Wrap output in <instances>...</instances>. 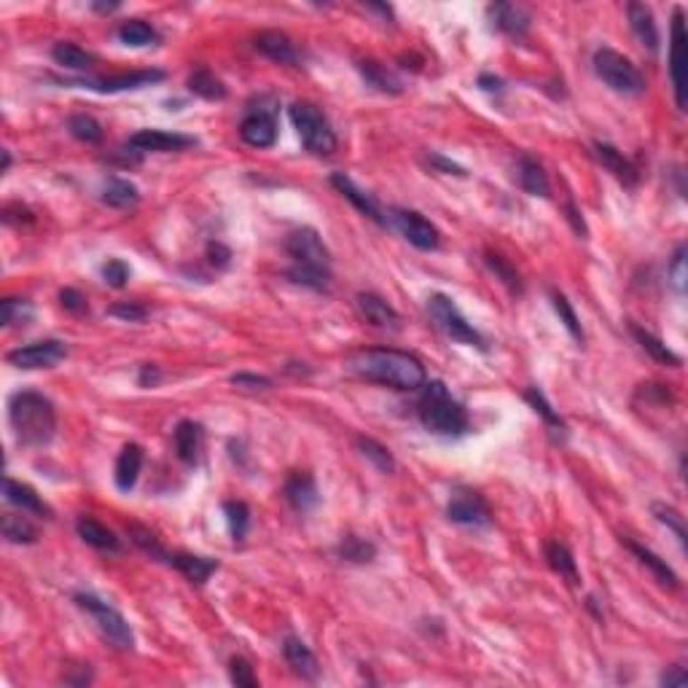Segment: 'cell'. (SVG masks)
Here are the masks:
<instances>
[{
  "mask_svg": "<svg viewBox=\"0 0 688 688\" xmlns=\"http://www.w3.org/2000/svg\"><path fill=\"white\" fill-rule=\"evenodd\" d=\"M285 250L297 264H307V266H320L328 269L331 266V253L323 245L320 234L310 226H302L297 232H290L285 240Z\"/></svg>",
  "mask_w": 688,
  "mask_h": 688,
  "instance_id": "10",
  "label": "cell"
},
{
  "mask_svg": "<svg viewBox=\"0 0 688 688\" xmlns=\"http://www.w3.org/2000/svg\"><path fill=\"white\" fill-rule=\"evenodd\" d=\"M229 677H232V683L240 685V688H256V685H258V677H256L250 661L242 659V656H234V659L229 661Z\"/></svg>",
  "mask_w": 688,
  "mask_h": 688,
  "instance_id": "49",
  "label": "cell"
},
{
  "mask_svg": "<svg viewBox=\"0 0 688 688\" xmlns=\"http://www.w3.org/2000/svg\"><path fill=\"white\" fill-rule=\"evenodd\" d=\"M431 164H433V167H439V170H444L447 175L465 178V170H463L460 164H455V162H449V159H444V156H439V154H431Z\"/></svg>",
  "mask_w": 688,
  "mask_h": 688,
  "instance_id": "57",
  "label": "cell"
},
{
  "mask_svg": "<svg viewBox=\"0 0 688 688\" xmlns=\"http://www.w3.org/2000/svg\"><path fill=\"white\" fill-rule=\"evenodd\" d=\"M67 355V347L65 342L59 339H41V342H33V344H25V347H17L6 355V360L17 368H49V366H57L59 360H65Z\"/></svg>",
  "mask_w": 688,
  "mask_h": 688,
  "instance_id": "11",
  "label": "cell"
},
{
  "mask_svg": "<svg viewBox=\"0 0 688 688\" xmlns=\"http://www.w3.org/2000/svg\"><path fill=\"white\" fill-rule=\"evenodd\" d=\"M108 315L122 318V320H127V323H140V320L148 318V307L140 304V302H122V304H114V307L108 310Z\"/></svg>",
  "mask_w": 688,
  "mask_h": 688,
  "instance_id": "50",
  "label": "cell"
},
{
  "mask_svg": "<svg viewBox=\"0 0 688 688\" xmlns=\"http://www.w3.org/2000/svg\"><path fill=\"white\" fill-rule=\"evenodd\" d=\"M651 511H653V517H656L664 527H669V530L675 533V538L685 546V522H683V517H680L672 506H667V503H653Z\"/></svg>",
  "mask_w": 688,
  "mask_h": 688,
  "instance_id": "47",
  "label": "cell"
},
{
  "mask_svg": "<svg viewBox=\"0 0 688 688\" xmlns=\"http://www.w3.org/2000/svg\"><path fill=\"white\" fill-rule=\"evenodd\" d=\"M417 412H420V423L433 436L460 439L471 428L465 407L452 399V392L447 390L444 382H425L423 384V396H420Z\"/></svg>",
  "mask_w": 688,
  "mask_h": 688,
  "instance_id": "3",
  "label": "cell"
},
{
  "mask_svg": "<svg viewBox=\"0 0 688 688\" xmlns=\"http://www.w3.org/2000/svg\"><path fill=\"white\" fill-rule=\"evenodd\" d=\"M282 656H285L288 667L297 672L299 677H304V680H315V677L320 675V667H318L315 653H312V651L307 648V643L299 640V637H293V635L285 637V643H282Z\"/></svg>",
  "mask_w": 688,
  "mask_h": 688,
  "instance_id": "21",
  "label": "cell"
},
{
  "mask_svg": "<svg viewBox=\"0 0 688 688\" xmlns=\"http://www.w3.org/2000/svg\"><path fill=\"white\" fill-rule=\"evenodd\" d=\"M277 100L272 94H261L258 100L248 108L242 124H240V138L250 148H269L277 140Z\"/></svg>",
  "mask_w": 688,
  "mask_h": 688,
  "instance_id": "7",
  "label": "cell"
},
{
  "mask_svg": "<svg viewBox=\"0 0 688 688\" xmlns=\"http://www.w3.org/2000/svg\"><path fill=\"white\" fill-rule=\"evenodd\" d=\"M331 186L344 196L347 202H352V205H355V210H358V213H363L366 218H371V221H374V224H379V226H384V224H387V218L382 216L379 205L371 200V196H368L366 191H360V188H358V186L344 175V172H334V175H331Z\"/></svg>",
  "mask_w": 688,
  "mask_h": 688,
  "instance_id": "18",
  "label": "cell"
},
{
  "mask_svg": "<svg viewBox=\"0 0 688 688\" xmlns=\"http://www.w3.org/2000/svg\"><path fill=\"white\" fill-rule=\"evenodd\" d=\"M290 114V122L293 127H297L304 148L315 156H331L339 146L336 140V132L331 127V122L326 119V114L315 106V103H307V100H299L293 103L288 108Z\"/></svg>",
  "mask_w": 688,
  "mask_h": 688,
  "instance_id": "4",
  "label": "cell"
},
{
  "mask_svg": "<svg viewBox=\"0 0 688 688\" xmlns=\"http://www.w3.org/2000/svg\"><path fill=\"white\" fill-rule=\"evenodd\" d=\"M67 130L75 140H81L86 146H97L103 140V124L89 114H73L67 119Z\"/></svg>",
  "mask_w": 688,
  "mask_h": 688,
  "instance_id": "40",
  "label": "cell"
},
{
  "mask_svg": "<svg viewBox=\"0 0 688 688\" xmlns=\"http://www.w3.org/2000/svg\"><path fill=\"white\" fill-rule=\"evenodd\" d=\"M164 73L162 70H135V73H119V75H108L103 81H94L91 89L97 91H127V89H143L151 86L156 81H162Z\"/></svg>",
  "mask_w": 688,
  "mask_h": 688,
  "instance_id": "27",
  "label": "cell"
},
{
  "mask_svg": "<svg viewBox=\"0 0 688 688\" xmlns=\"http://www.w3.org/2000/svg\"><path fill=\"white\" fill-rule=\"evenodd\" d=\"M478 83H481V89H489V91H493V89H501V81H498V78H489V75H481V78H478Z\"/></svg>",
  "mask_w": 688,
  "mask_h": 688,
  "instance_id": "61",
  "label": "cell"
},
{
  "mask_svg": "<svg viewBox=\"0 0 688 688\" xmlns=\"http://www.w3.org/2000/svg\"><path fill=\"white\" fill-rule=\"evenodd\" d=\"M546 562H549V567H551L554 573H559V578H565L567 583H573V586L581 583L575 557H573V551H570L562 541H549V543H546Z\"/></svg>",
  "mask_w": 688,
  "mask_h": 688,
  "instance_id": "31",
  "label": "cell"
},
{
  "mask_svg": "<svg viewBox=\"0 0 688 688\" xmlns=\"http://www.w3.org/2000/svg\"><path fill=\"white\" fill-rule=\"evenodd\" d=\"M9 425L22 447H46L57 433L54 404L36 390L14 392L9 401Z\"/></svg>",
  "mask_w": 688,
  "mask_h": 688,
  "instance_id": "2",
  "label": "cell"
},
{
  "mask_svg": "<svg viewBox=\"0 0 688 688\" xmlns=\"http://www.w3.org/2000/svg\"><path fill=\"white\" fill-rule=\"evenodd\" d=\"M208 258H210V264H213V266L226 269V266H229V261H232V250H229V248H224L221 242H210V245H208Z\"/></svg>",
  "mask_w": 688,
  "mask_h": 688,
  "instance_id": "55",
  "label": "cell"
},
{
  "mask_svg": "<svg viewBox=\"0 0 688 688\" xmlns=\"http://www.w3.org/2000/svg\"><path fill=\"white\" fill-rule=\"evenodd\" d=\"M358 70H360V75L366 78V83H368L371 89L382 91V94H401V91H404L401 78H399L396 73H392V70H387L384 65L374 62V59L360 62V65H358Z\"/></svg>",
  "mask_w": 688,
  "mask_h": 688,
  "instance_id": "30",
  "label": "cell"
},
{
  "mask_svg": "<svg viewBox=\"0 0 688 688\" xmlns=\"http://www.w3.org/2000/svg\"><path fill=\"white\" fill-rule=\"evenodd\" d=\"M9 167H12V154L4 151V172H9Z\"/></svg>",
  "mask_w": 688,
  "mask_h": 688,
  "instance_id": "63",
  "label": "cell"
},
{
  "mask_svg": "<svg viewBox=\"0 0 688 688\" xmlns=\"http://www.w3.org/2000/svg\"><path fill=\"white\" fill-rule=\"evenodd\" d=\"M685 250L683 248H677V253H675V261H672V266H669V274H672V280H675V285L683 290V285H685Z\"/></svg>",
  "mask_w": 688,
  "mask_h": 688,
  "instance_id": "56",
  "label": "cell"
},
{
  "mask_svg": "<svg viewBox=\"0 0 688 688\" xmlns=\"http://www.w3.org/2000/svg\"><path fill=\"white\" fill-rule=\"evenodd\" d=\"M196 140L188 135H178V132H164V130H140L130 138V148H135L138 154H170V151H186L191 148Z\"/></svg>",
  "mask_w": 688,
  "mask_h": 688,
  "instance_id": "14",
  "label": "cell"
},
{
  "mask_svg": "<svg viewBox=\"0 0 688 688\" xmlns=\"http://www.w3.org/2000/svg\"><path fill=\"white\" fill-rule=\"evenodd\" d=\"M592 65H595V73H597L613 91L627 94V97H637V94L645 91V78H643V73L637 70V65H635L629 57L619 54L616 49H608V46L597 49L595 57H592Z\"/></svg>",
  "mask_w": 688,
  "mask_h": 688,
  "instance_id": "6",
  "label": "cell"
},
{
  "mask_svg": "<svg viewBox=\"0 0 688 688\" xmlns=\"http://www.w3.org/2000/svg\"><path fill=\"white\" fill-rule=\"evenodd\" d=\"M592 154H595V159H597L619 183H624L627 188H635V186H637L640 170H637L619 148H613V146H608V143H595V146H592Z\"/></svg>",
  "mask_w": 688,
  "mask_h": 688,
  "instance_id": "17",
  "label": "cell"
},
{
  "mask_svg": "<svg viewBox=\"0 0 688 688\" xmlns=\"http://www.w3.org/2000/svg\"><path fill=\"white\" fill-rule=\"evenodd\" d=\"M627 14H629V28L637 36V41L643 43V49L656 54L659 51V30H656L653 12L645 4H629Z\"/></svg>",
  "mask_w": 688,
  "mask_h": 688,
  "instance_id": "24",
  "label": "cell"
},
{
  "mask_svg": "<svg viewBox=\"0 0 688 688\" xmlns=\"http://www.w3.org/2000/svg\"><path fill=\"white\" fill-rule=\"evenodd\" d=\"M25 514V511H22ZM22 514H4V538L9 541V543H36L38 541V530H36V525L28 519V517H22Z\"/></svg>",
  "mask_w": 688,
  "mask_h": 688,
  "instance_id": "38",
  "label": "cell"
},
{
  "mask_svg": "<svg viewBox=\"0 0 688 688\" xmlns=\"http://www.w3.org/2000/svg\"><path fill=\"white\" fill-rule=\"evenodd\" d=\"M350 368L358 376L368 382H379L392 390H420L428 379L425 366L415 355L401 350H387V347L360 350L350 355Z\"/></svg>",
  "mask_w": 688,
  "mask_h": 688,
  "instance_id": "1",
  "label": "cell"
},
{
  "mask_svg": "<svg viewBox=\"0 0 688 688\" xmlns=\"http://www.w3.org/2000/svg\"><path fill=\"white\" fill-rule=\"evenodd\" d=\"M170 565L175 570H180L191 583H205L216 570H218V562L210 559V557H200V554H188V551H175L170 554Z\"/></svg>",
  "mask_w": 688,
  "mask_h": 688,
  "instance_id": "26",
  "label": "cell"
},
{
  "mask_svg": "<svg viewBox=\"0 0 688 688\" xmlns=\"http://www.w3.org/2000/svg\"><path fill=\"white\" fill-rule=\"evenodd\" d=\"M632 336L640 342V347L653 358V360H659V363H667V366H680V358L664 344V342H659L653 334H648V331H643V328H637V326H632Z\"/></svg>",
  "mask_w": 688,
  "mask_h": 688,
  "instance_id": "42",
  "label": "cell"
},
{
  "mask_svg": "<svg viewBox=\"0 0 688 688\" xmlns=\"http://www.w3.org/2000/svg\"><path fill=\"white\" fill-rule=\"evenodd\" d=\"M567 218H570V224L575 226V232L586 237V226H583V218H581V213H578V210H575L573 205L567 208Z\"/></svg>",
  "mask_w": 688,
  "mask_h": 688,
  "instance_id": "60",
  "label": "cell"
},
{
  "mask_svg": "<svg viewBox=\"0 0 688 688\" xmlns=\"http://www.w3.org/2000/svg\"><path fill=\"white\" fill-rule=\"evenodd\" d=\"M551 302H554V310H557V315H559V320L565 323V328L573 334V339H583V331H581V323H578V315H575V310L570 307V302L562 297V293H551Z\"/></svg>",
  "mask_w": 688,
  "mask_h": 688,
  "instance_id": "48",
  "label": "cell"
},
{
  "mask_svg": "<svg viewBox=\"0 0 688 688\" xmlns=\"http://www.w3.org/2000/svg\"><path fill=\"white\" fill-rule=\"evenodd\" d=\"M103 280H106L111 288H124L127 280H130V266H127L122 258H111V261L103 266Z\"/></svg>",
  "mask_w": 688,
  "mask_h": 688,
  "instance_id": "51",
  "label": "cell"
},
{
  "mask_svg": "<svg viewBox=\"0 0 688 688\" xmlns=\"http://www.w3.org/2000/svg\"><path fill=\"white\" fill-rule=\"evenodd\" d=\"M91 9H94V12H103V14H111V12L119 9V4H94Z\"/></svg>",
  "mask_w": 688,
  "mask_h": 688,
  "instance_id": "62",
  "label": "cell"
},
{
  "mask_svg": "<svg viewBox=\"0 0 688 688\" xmlns=\"http://www.w3.org/2000/svg\"><path fill=\"white\" fill-rule=\"evenodd\" d=\"M4 495H6L9 503H14L25 514H36V517L51 519V509L41 501V495L36 493V489L22 484V481H17V478H12V476H6V481H4Z\"/></svg>",
  "mask_w": 688,
  "mask_h": 688,
  "instance_id": "22",
  "label": "cell"
},
{
  "mask_svg": "<svg viewBox=\"0 0 688 688\" xmlns=\"http://www.w3.org/2000/svg\"><path fill=\"white\" fill-rule=\"evenodd\" d=\"M224 511H226V522H229L234 541H245L248 527H250V509L242 501H226Z\"/></svg>",
  "mask_w": 688,
  "mask_h": 688,
  "instance_id": "45",
  "label": "cell"
},
{
  "mask_svg": "<svg viewBox=\"0 0 688 688\" xmlns=\"http://www.w3.org/2000/svg\"><path fill=\"white\" fill-rule=\"evenodd\" d=\"M159 379H162V374H159L156 366L146 363V366L140 368V384H143V387H151V384H156Z\"/></svg>",
  "mask_w": 688,
  "mask_h": 688,
  "instance_id": "59",
  "label": "cell"
},
{
  "mask_svg": "<svg viewBox=\"0 0 688 688\" xmlns=\"http://www.w3.org/2000/svg\"><path fill=\"white\" fill-rule=\"evenodd\" d=\"M285 274H288L290 282L304 285V288H312V290H328V285H331V272H328V269H320V266L293 264Z\"/></svg>",
  "mask_w": 688,
  "mask_h": 688,
  "instance_id": "37",
  "label": "cell"
},
{
  "mask_svg": "<svg viewBox=\"0 0 688 688\" xmlns=\"http://www.w3.org/2000/svg\"><path fill=\"white\" fill-rule=\"evenodd\" d=\"M188 91L196 94V97H202V100H224V97H226L224 81L210 67H196L188 75Z\"/></svg>",
  "mask_w": 688,
  "mask_h": 688,
  "instance_id": "33",
  "label": "cell"
},
{
  "mask_svg": "<svg viewBox=\"0 0 688 688\" xmlns=\"http://www.w3.org/2000/svg\"><path fill=\"white\" fill-rule=\"evenodd\" d=\"M172 439H175V452H178V457H180L186 465H196V463H200L202 444H205V433H202V425H200V423H194V420L178 423Z\"/></svg>",
  "mask_w": 688,
  "mask_h": 688,
  "instance_id": "20",
  "label": "cell"
},
{
  "mask_svg": "<svg viewBox=\"0 0 688 688\" xmlns=\"http://www.w3.org/2000/svg\"><path fill=\"white\" fill-rule=\"evenodd\" d=\"M685 683H688V675H685L683 667H669V669L661 675V685H667V688H672V685H685Z\"/></svg>",
  "mask_w": 688,
  "mask_h": 688,
  "instance_id": "58",
  "label": "cell"
},
{
  "mask_svg": "<svg viewBox=\"0 0 688 688\" xmlns=\"http://www.w3.org/2000/svg\"><path fill=\"white\" fill-rule=\"evenodd\" d=\"M28 310V302H20V299H4V304H0V326H14L17 318H22V312Z\"/></svg>",
  "mask_w": 688,
  "mask_h": 688,
  "instance_id": "53",
  "label": "cell"
},
{
  "mask_svg": "<svg viewBox=\"0 0 688 688\" xmlns=\"http://www.w3.org/2000/svg\"><path fill=\"white\" fill-rule=\"evenodd\" d=\"M285 501L290 503L293 511L299 514H307L312 511L318 503H320V493H318V484L310 473H290L288 481H285Z\"/></svg>",
  "mask_w": 688,
  "mask_h": 688,
  "instance_id": "16",
  "label": "cell"
},
{
  "mask_svg": "<svg viewBox=\"0 0 688 688\" xmlns=\"http://www.w3.org/2000/svg\"><path fill=\"white\" fill-rule=\"evenodd\" d=\"M51 57H54V62H57L59 67H65V70H75V73H86V70L97 62V59H94V54L83 51L81 46H75V43H70V41H59V43H54Z\"/></svg>",
  "mask_w": 688,
  "mask_h": 688,
  "instance_id": "34",
  "label": "cell"
},
{
  "mask_svg": "<svg viewBox=\"0 0 688 688\" xmlns=\"http://www.w3.org/2000/svg\"><path fill=\"white\" fill-rule=\"evenodd\" d=\"M484 264L493 269V274L498 277V280H503L514 293H522V280H519V272L503 258V256H498V253H484Z\"/></svg>",
  "mask_w": 688,
  "mask_h": 688,
  "instance_id": "46",
  "label": "cell"
},
{
  "mask_svg": "<svg viewBox=\"0 0 688 688\" xmlns=\"http://www.w3.org/2000/svg\"><path fill=\"white\" fill-rule=\"evenodd\" d=\"M683 46H685V28H683V12L675 9L672 17V36H669V81L675 89V103L680 111H685V86H683Z\"/></svg>",
  "mask_w": 688,
  "mask_h": 688,
  "instance_id": "13",
  "label": "cell"
},
{
  "mask_svg": "<svg viewBox=\"0 0 688 688\" xmlns=\"http://www.w3.org/2000/svg\"><path fill=\"white\" fill-rule=\"evenodd\" d=\"M624 546L637 557V562H640L643 567H648V570L653 573V578H656L661 586L677 589V575H675V570H672L664 559H659L651 549H645V546H640V543H635V541H624Z\"/></svg>",
  "mask_w": 688,
  "mask_h": 688,
  "instance_id": "32",
  "label": "cell"
},
{
  "mask_svg": "<svg viewBox=\"0 0 688 688\" xmlns=\"http://www.w3.org/2000/svg\"><path fill=\"white\" fill-rule=\"evenodd\" d=\"M489 17H493V22L509 33V36H525L530 30V14L517 6V4H495L489 6Z\"/></svg>",
  "mask_w": 688,
  "mask_h": 688,
  "instance_id": "29",
  "label": "cell"
},
{
  "mask_svg": "<svg viewBox=\"0 0 688 688\" xmlns=\"http://www.w3.org/2000/svg\"><path fill=\"white\" fill-rule=\"evenodd\" d=\"M59 304H62V310H67V312H73V315H83V312H89V302H86V297L81 290H75V288H65L62 293H59Z\"/></svg>",
  "mask_w": 688,
  "mask_h": 688,
  "instance_id": "52",
  "label": "cell"
},
{
  "mask_svg": "<svg viewBox=\"0 0 688 688\" xmlns=\"http://www.w3.org/2000/svg\"><path fill=\"white\" fill-rule=\"evenodd\" d=\"M447 517L463 527H486L493 525V511L476 489H455V495L447 506Z\"/></svg>",
  "mask_w": 688,
  "mask_h": 688,
  "instance_id": "9",
  "label": "cell"
},
{
  "mask_svg": "<svg viewBox=\"0 0 688 688\" xmlns=\"http://www.w3.org/2000/svg\"><path fill=\"white\" fill-rule=\"evenodd\" d=\"M256 49H258L264 57H269L272 62H277V65L299 67V62H302V54H299L297 43H293V41H290L285 33H280V30H264V33H258V36H256Z\"/></svg>",
  "mask_w": 688,
  "mask_h": 688,
  "instance_id": "15",
  "label": "cell"
},
{
  "mask_svg": "<svg viewBox=\"0 0 688 688\" xmlns=\"http://www.w3.org/2000/svg\"><path fill=\"white\" fill-rule=\"evenodd\" d=\"M358 310H360V315L371 323V326H376V328H390V331H396L399 326H401V315L392 310L379 293H358Z\"/></svg>",
  "mask_w": 688,
  "mask_h": 688,
  "instance_id": "19",
  "label": "cell"
},
{
  "mask_svg": "<svg viewBox=\"0 0 688 688\" xmlns=\"http://www.w3.org/2000/svg\"><path fill=\"white\" fill-rule=\"evenodd\" d=\"M143 447L140 444H127L122 452H119V460H116V486L124 489V493H130V489L138 484V476H140V468H143Z\"/></svg>",
  "mask_w": 688,
  "mask_h": 688,
  "instance_id": "28",
  "label": "cell"
},
{
  "mask_svg": "<svg viewBox=\"0 0 688 688\" xmlns=\"http://www.w3.org/2000/svg\"><path fill=\"white\" fill-rule=\"evenodd\" d=\"M119 41L127 43V46L140 49V46H154V43H159V33H156L154 25H148V22H143V20H127V22H122V28H119Z\"/></svg>",
  "mask_w": 688,
  "mask_h": 688,
  "instance_id": "36",
  "label": "cell"
},
{
  "mask_svg": "<svg viewBox=\"0 0 688 688\" xmlns=\"http://www.w3.org/2000/svg\"><path fill=\"white\" fill-rule=\"evenodd\" d=\"M392 224H396V229L417 248V250H436L439 242H441V234L439 229L425 218L420 216L417 210H404V208H396L390 213Z\"/></svg>",
  "mask_w": 688,
  "mask_h": 688,
  "instance_id": "12",
  "label": "cell"
},
{
  "mask_svg": "<svg viewBox=\"0 0 688 688\" xmlns=\"http://www.w3.org/2000/svg\"><path fill=\"white\" fill-rule=\"evenodd\" d=\"M232 384L245 387V390H266V387H272V379L269 376H258V374H234Z\"/></svg>",
  "mask_w": 688,
  "mask_h": 688,
  "instance_id": "54",
  "label": "cell"
},
{
  "mask_svg": "<svg viewBox=\"0 0 688 688\" xmlns=\"http://www.w3.org/2000/svg\"><path fill=\"white\" fill-rule=\"evenodd\" d=\"M75 533L86 546H91L97 551H111V554L122 551V541L116 538V533L108 530L106 525H100L97 519H91V517H78L75 519Z\"/></svg>",
  "mask_w": 688,
  "mask_h": 688,
  "instance_id": "23",
  "label": "cell"
},
{
  "mask_svg": "<svg viewBox=\"0 0 688 688\" xmlns=\"http://www.w3.org/2000/svg\"><path fill=\"white\" fill-rule=\"evenodd\" d=\"M355 444H358L360 455H363L379 473H392V471H396V460H392V455H390V449H387L384 444H379V441H374V439H368V436H358Z\"/></svg>",
  "mask_w": 688,
  "mask_h": 688,
  "instance_id": "39",
  "label": "cell"
},
{
  "mask_svg": "<svg viewBox=\"0 0 688 688\" xmlns=\"http://www.w3.org/2000/svg\"><path fill=\"white\" fill-rule=\"evenodd\" d=\"M127 533H130L132 543H135L140 551H146L148 557L162 559V562H167V565H170V551H164V546L159 543V538H156L148 527H143V525L132 522V525H127Z\"/></svg>",
  "mask_w": 688,
  "mask_h": 688,
  "instance_id": "41",
  "label": "cell"
},
{
  "mask_svg": "<svg viewBox=\"0 0 688 688\" xmlns=\"http://www.w3.org/2000/svg\"><path fill=\"white\" fill-rule=\"evenodd\" d=\"M73 603H75L83 613L91 616V621L97 624V629L103 632V637H106L114 648H119V651H132V648H135L132 627H130V621H127L114 605L103 603L100 597H94V595H86V592L73 595Z\"/></svg>",
  "mask_w": 688,
  "mask_h": 688,
  "instance_id": "5",
  "label": "cell"
},
{
  "mask_svg": "<svg viewBox=\"0 0 688 688\" xmlns=\"http://www.w3.org/2000/svg\"><path fill=\"white\" fill-rule=\"evenodd\" d=\"M103 202L108 208H135L140 202V191L135 183H130L124 178H108V183L103 188Z\"/></svg>",
  "mask_w": 688,
  "mask_h": 688,
  "instance_id": "35",
  "label": "cell"
},
{
  "mask_svg": "<svg viewBox=\"0 0 688 688\" xmlns=\"http://www.w3.org/2000/svg\"><path fill=\"white\" fill-rule=\"evenodd\" d=\"M428 312H431V320L452 339V342H460V344H471V347H486L484 344V336L465 320V315L457 310V304L444 297V293H436V297H431L428 302Z\"/></svg>",
  "mask_w": 688,
  "mask_h": 688,
  "instance_id": "8",
  "label": "cell"
},
{
  "mask_svg": "<svg viewBox=\"0 0 688 688\" xmlns=\"http://www.w3.org/2000/svg\"><path fill=\"white\" fill-rule=\"evenodd\" d=\"M525 399H527V404L543 417V423L551 428V433H565V423H562V417L551 409V404L543 399V392L538 390V387H530L527 392H525Z\"/></svg>",
  "mask_w": 688,
  "mask_h": 688,
  "instance_id": "44",
  "label": "cell"
},
{
  "mask_svg": "<svg viewBox=\"0 0 688 688\" xmlns=\"http://www.w3.org/2000/svg\"><path fill=\"white\" fill-rule=\"evenodd\" d=\"M339 557L342 559H347V562H355V565H363V562H371L374 557H376V546L374 543H368V541H363V538H358V535H347V538H342V543H339Z\"/></svg>",
  "mask_w": 688,
  "mask_h": 688,
  "instance_id": "43",
  "label": "cell"
},
{
  "mask_svg": "<svg viewBox=\"0 0 688 688\" xmlns=\"http://www.w3.org/2000/svg\"><path fill=\"white\" fill-rule=\"evenodd\" d=\"M517 180L533 196H549V191H551V183H549V175H546L543 164L530 154H522L517 159Z\"/></svg>",
  "mask_w": 688,
  "mask_h": 688,
  "instance_id": "25",
  "label": "cell"
}]
</instances>
